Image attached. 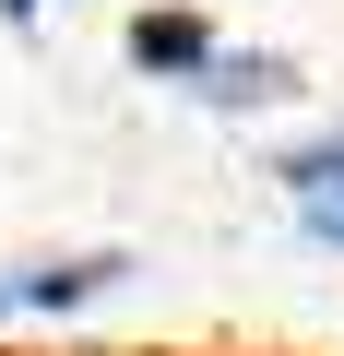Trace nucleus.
<instances>
[{"instance_id": "obj_1", "label": "nucleus", "mask_w": 344, "mask_h": 356, "mask_svg": "<svg viewBox=\"0 0 344 356\" xmlns=\"http://www.w3.org/2000/svg\"><path fill=\"white\" fill-rule=\"evenodd\" d=\"M131 60L202 83V72H214V36H202V13H142V24H131Z\"/></svg>"}, {"instance_id": "obj_2", "label": "nucleus", "mask_w": 344, "mask_h": 356, "mask_svg": "<svg viewBox=\"0 0 344 356\" xmlns=\"http://www.w3.org/2000/svg\"><path fill=\"white\" fill-rule=\"evenodd\" d=\"M107 285H119V261H36V273H13V309H83Z\"/></svg>"}, {"instance_id": "obj_3", "label": "nucleus", "mask_w": 344, "mask_h": 356, "mask_svg": "<svg viewBox=\"0 0 344 356\" xmlns=\"http://www.w3.org/2000/svg\"><path fill=\"white\" fill-rule=\"evenodd\" d=\"M202 95H214V107H261V95H285V60H261V48H214Z\"/></svg>"}, {"instance_id": "obj_4", "label": "nucleus", "mask_w": 344, "mask_h": 356, "mask_svg": "<svg viewBox=\"0 0 344 356\" xmlns=\"http://www.w3.org/2000/svg\"><path fill=\"white\" fill-rule=\"evenodd\" d=\"M285 191H297V214H309V202H344V131H320V143L285 154Z\"/></svg>"}, {"instance_id": "obj_5", "label": "nucleus", "mask_w": 344, "mask_h": 356, "mask_svg": "<svg viewBox=\"0 0 344 356\" xmlns=\"http://www.w3.org/2000/svg\"><path fill=\"white\" fill-rule=\"evenodd\" d=\"M309 238H332V250H344V202H309Z\"/></svg>"}, {"instance_id": "obj_6", "label": "nucleus", "mask_w": 344, "mask_h": 356, "mask_svg": "<svg viewBox=\"0 0 344 356\" xmlns=\"http://www.w3.org/2000/svg\"><path fill=\"white\" fill-rule=\"evenodd\" d=\"M0 13H13V24H36V13H48V0H0Z\"/></svg>"}, {"instance_id": "obj_7", "label": "nucleus", "mask_w": 344, "mask_h": 356, "mask_svg": "<svg viewBox=\"0 0 344 356\" xmlns=\"http://www.w3.org/2000/svg\"><path fill=\"white\" fill-rule=\"evenodd\" d=\"M0 321H13V285H0Z\"/></svg>"}]
</instances>
